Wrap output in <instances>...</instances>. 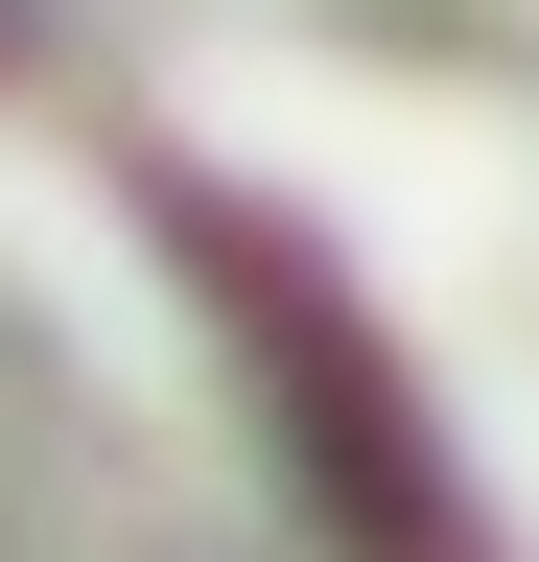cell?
Here are the masks:
<instances>
[{"label": "cell", "instance_id": "1", "mask_svg": "<svg viewBox=\"0 0 539 562\" xmlns=\"http://www.w3.org/2000/svg\"><path fill=\"white\" fill-rule=\"evenodd\" d=\"M0 562H328L282 446L212 375H165L142 281L47 211H0Z\"/></svg>", "mask_w": 539, "mask_h": 562}]
</instances>
